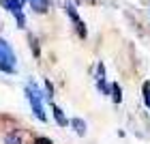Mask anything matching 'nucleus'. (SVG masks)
Returning a JSON list of instances; mask_svg holds the SVG:
<instances>
[{
    "label": "nucleus",
    "mask_w": 150,
    "mask_h": 144,
    "mask_svg": "<svg viewBox=\"0 0 150 144\" xmlns=\"http://www.w3.org/2000/svg\"><path fill=\"white\" fill-rule=\"evenodd\" d=\"M52 112H54V118H56V123L60 127H69L71 125V118H67V116H64L62 108H58L56 103H52Z\"/></svg>",
    "instance_id": "4"
},
{
    "label": "nucleus",
    "mask_w": 150,
    "mask_h": 144,
    "mask_svg": "<svg viewBox=\"0 0 150 144\" xmlns=\"http://www.w3.org/2000/svg\"><path fill=\"white\" fill-rule=\"evenodd\" d=\"M62 6H64V13H67V15H69V19H71V24L75 26V30H77V35H79L81 39H86V37H88V30H86L84 19L79 17L77 9H75V4H73V2H64Z\"/></svg>",
    "instance_id": "3"
},
{
    "label": "nucleus",
    "mask_w": 150,
    "mask_h": 144,
    "mask_svg": "<svg viewBox=\"0 0 150 144\" xmlns=\"http://www.w3.org/2000/svg\"><path fill=\"white\" fill-rule=\"evenodd\" d=\"M30 45H32V52H35V58H39V43H37V41H35V37H30Z\"/></svg>",
    "instance_id": "16"
},
{
    "label": "nucleus",
    "mask_w": 150,
    "mask_h": 144,
    "mask_svg": "<svg viewBox=\"0 0 150 144\" xmlns=\"http://www.w3.org/2000/svg\"><path fill=\"white\" fill-rule=\"evenodd\" d=\"M110 97H112V101L116 106H120L122 103V86L118 84V82H114L112 84V93H110Z\"/></svg>",
    "instance_id": "7"
},
{
    "label": "nucleus",
    "mask_w": 150,
    "mask_h": 144,
    "mask_svg": "<svg viewBox=\"0 0 150 144\" xmlns=\"http://www.w3.org/2000/svg\"><path fill=\"white\" fill-rule=\"evenodd\" d=\"M71 127L75 129V133H77V135H81V138H84V135H86V131H88V127H86V120H84V118H79V116L71 118Z\"/></svg>",
    "instance_id": "6"
},
{
    "label": "nucleus",
    "mask_w": 150,
    "mask_h": 144,
    "mask_svg": "<svg viewBox=\"0 0 150 144\" xmlns=\"http://www.w3.org/2000/svg\"><path fill=\"white\" fill-rule=\"evenodd\" d=\"M30 6L35 13H45L50 9V0H30Z\"/></svg>",
    "instance_id": "8"
},
{
    "label": "nucleus",
    "mask_w": 150,
    "mask_h": 144,
    "mask_svg": "<svg viewBox=\"0 0 150 144\" xmlns=\"http://www.w3.org/2000/svg\"><path fill=\"white\" fill-rule=\"evenodd\" d=\"M24 91H26V99H28V103L32 108V114H35L41 123H47V114L43 110V91L37 86V82L30 80V84L26 86Z\"/></svg>",
    "instance_id": "1"
},
{
    "label": "nucleus",
    "mask_w": 150,
    "mask_h": 144,
    "mask_svg": "<svg viewBox=\"0 0 150 144\" xmlns=\"http://www.w3.org/2000/svg\"><path fill=\"white\" fill-rule=\"evenodd\" d=\"M17 19V28H26V15H24V11H17V13H13Z\"/></svg>",
    "instance_id": "12"
},
{
    "label": "nucleus",
    "mask_w": 150,
    "mask_h": 144,
    "mask_svg": "<svg viewBox=\"0 0 150 144\" xmlns=\"http://www.w3.org/2000/svg\"><path fill=\"white\" fill-rule=\"evenodd\" d=\"M32 144H54L50 138H45V135H39V138H35V142Z\"/></svg>",
    "instance_id": "15"
},
{
    "label": "nucleus",
    "mask_w": 150,
    "mask_h": 144,
    "mask_svg": "<svg viewBox=\"0 0 150 144\" xmlns=\"http://www.w3.org/2000/svg\"><path fill=\"white\" fill-rule=\"evenodd\" d=\"M45 95H47V101H52V97H54V86H52L50 80H45Z\"/></svg>",
    "instance_id": "13"
},
{
    "label": "nucleus",
    "mask_w": 150,
    "mask_h": 144,
    "mask_svg": "<svg viewBox=\"0 0 150 144\" xmlns=\"http://www.w3.org/2000/svg\"><path fill=\"white\" fill-rule=\"evenodd\" d=\"M15 69H17L15 52H13V47L9 45V41L0 37V71L6 73V75H13Z\"/></svg>",
    "instance_id": "2"
},
{
    "label": "nucleus",
    "mask_w": 150,
    "mask_h": 144,
    "mask_svg": "<svg viewBox=\"0 0 150 144\" xmlns=\"http://www.w3.org/2000/svg\"><path fill=\"white\" fill-rule=\"evenodd\" d=\"M97 88H99V93H101V95L110 97V93H112V84H110L107 80H97Z\"/></svg>",
    "instance_id": "10"
},
{
    "label": "nucleus",
    "mask_w": 150,
    "mask_h": 144,
    "mask_svg": "<svg viewBox=\"0 0 150 144\" xmlns=\"http://www.w3.org/2000/svg\"><path fill=\"white\" fill-rule=\"evenodd\" d=\"M0 6L9 13H17V11L24 9V2L22 0H0Z\"/></svg>",
    "instance_id": "5"
},
{
    "label": "nucleus",
    "mask_w": 150,
    "mask_h": 144,
    "mask_svg": "<svg viewBox=\"0 0 150 144\" xmlns=\"http://www.w3.org/2000/svg\"><path fill=\"white\" fill-rule=\"evenodd\" d=\"M142 99H144V106L150 110V80H146L142 86Z\"/></svg>",
    "instance_id": "11"
},
{
    "label": "nucleus",
    "mask_w": 150,
    "mask_h": 144,
    "mask_svg": "<svg viewBox=\"0 0 150 144\" xmlns=\"http://www.w3.org/2000/svg\"><path fill=\"white\" fill-rule=\"evenodd\" d=\"M94 75H97V80H105V65L103 63L97 65V73H94Z\"/></svg>",
    "instance_id": "14"
},
{
    "label": "nucleus",
    "mask_w": 150,
    "mask_h": 144,
    "mask_svg": "<svg viewBox=\"0 0 150 144\" xmlns=\"http://www.w3.org/2000/svg\"><path fill=\"white\" fill-rule=\"evenodd\" d=\"M4 144H24V140H22V133L19 131H15V129H13V131H9L4 135Z\"/></svg>",
    "instance_id": "9"
},
{
    "label": "nucleus",
    "mask_w": 150,
    "mask_h": 144,
    "mask_svg": "<svg viewBox=\"0 0 150 144\" xmlns=\"http://www.w3.org/2000/svg\"><path fill=\"white\" fill-rule=\"evenodd\" d=\"M22 2H24V4H26V2H30V0H22Z\"/></svg>",
    "instance_id": "17"
}]
</instances>
